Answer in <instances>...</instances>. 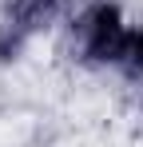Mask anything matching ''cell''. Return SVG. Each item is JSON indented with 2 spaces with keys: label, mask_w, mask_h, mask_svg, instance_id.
I'll use <instances>...</instances> for the list:
<instances>
[{
  "label": "cell",
  "mask_w": 143,
  "mask_h": 147,
  "mask_svg": "<svg viewBox=\"0 0 143 147\" xmlns=\"http://www.w3.org/2000/svg\"><path fill=\"white\" fill-rule=\"evenodd\" d=\"M115 72L127 80V84H139L143 88V24H131L127 36H123V48H119Z\"/></svg>",
  "instance_id": "cell-3"
},
{
  "label": "cell",
  "mask_w": 143,
  "mask_h": 147,
  "mask_svg": "<svg viewBox=\"0 0 143 147\" xmlns=\"http://www.w3.org/2000/svg\"><path fill=\"white\" fill-rule=\"evenodd\" d=\"M127 12L119 0H88L68 24L72 36V52L84 68H115L119 48H123V36H127Z\"/></svg>",
  "instance_id": "cell-1"
},
{
  "label": "cell",
  "mask_w": 143,
  "mask_h": 147,
  "mask_svg": "<svg viewBox=\"0 0 143 147\" xmlns=\"http://www.w3.org/2000/svg\"><path fill=\"white\" fill-rule=\"evenodd\" d=\"M68 16V0H4L0 4V20L20 28L24 36H44Z\"/></svg>",
  "instance_id": "cell-2"
},
{
  "label": "cell",
  "mask_w": 143,
  "mask_h": 147,
  "mask_svg": "<svg viewBox=\"0 0 143 147\" xmlns=\"http://www.w3.org/2000/svg\"><path fill=\"white\" fill-rule=\"evenodd\" d=\"M32 44V36H24L20 28H12L8 20H0V68H12V64H20L24 52Z\"/></svg>",
  "instance_id": "cell-4"
}]
</instances>
